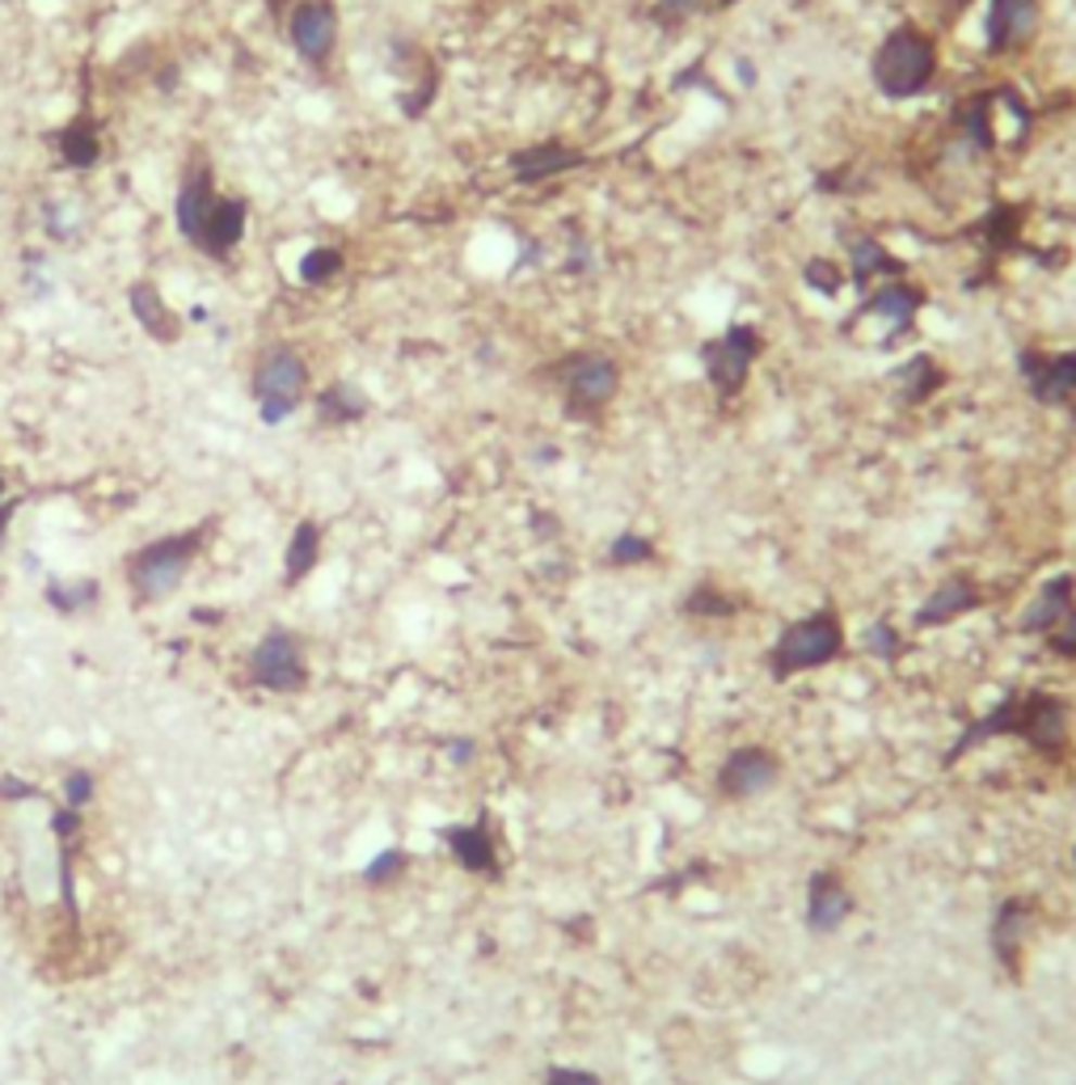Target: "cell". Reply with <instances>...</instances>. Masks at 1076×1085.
<instances>
[{"label": "cell", "mask_w": 1076, "mask_h": 1085, "mask_svg": "<svg viewBox=\"0 0 1076 1085\" xmlns=\"http://www.w3.org/2000/svg\"><path fill=\"white\" fill-rule=\"evenodd\" d=\"M207 541V524L187 528V533H169L161 541H149L127 558V583L140 600H165L178 583L187 579L191 562Z\"/></svg>", "instance_id": "3"}, {"label": "cell", "mask_w": 1076, "mask_h": 1085, "mask_svg": "<svg viewBox=\"0 0 1076 1085\" xmlns=\"http://www.w3.org/2000/svg\"><path fill=\"white\" fill-rule=\"evenodd\" d=\"M1022 376H1026L1030 397L1038 406H1064V401L1076 397V350H1064V355L1026 350L1022 355Z\"/></svg>", "instance_id": "12"}, {"label": "cell", "mask_w": 1076, "mask_h": 1085, "mask_svg": "<svg viewBox=\"0 0 1076 1085\" xmlns=\"http://www.w3.org/2000/svg\"><path fill=\"white\" fill-rule=\"evenodd\" d=\"M254 401H258V419L267 426L287 423L300 401H305L308 388V368L300 359V350L287 347V343H274L258 355V368H254Z\"/></svg>", "instance_id": "5"}, {"label": "cell", "mask_w": 1076, "mask_h": 1085, "mask_svg": "<svg viewBox=\"0 0 1076 1085\" xmlns=\"http://www.w3.org/2000/svg\"><path fill=\"white\" fill-rule=\"evenodd\" d=\"M245 220H249V203H245V199H220V203L212 207V216H207L198 241H194V250H203L207 258L225 263L232 250L241 245V237H245Z\"/></svg>", "instance_id": "18"}, {"label": "cell", "mask_w": 1076, "mask_h": 1085, "mask_svg": "<svg viewBox=\"0 0 1076 1085\" xmlns=\"http://www.w3.org/2000/svg\"><path fill=\"white\" fill-rule=\"evenodd\" d=\"M1038 0H992L988 4V51L1004 55V51H1022L1035 39L1038 30Z\"/></svg>", "instance_id": "14"}, {"label": "cell", "mask_w": 1076, "mask_h": 1085, "mask_svg": "<svg viewBox=\"0 0 1076 1085\" xmlns=\"http://www.w3.org/2000/svg\"><path fill=\"white\" fill-rule=\"evenodd\" d=\"M13 511H17V503H4V507H0V545H4V533H9V520H13Z\"/></svg>", "instance_id": "44"}, {"label": "cell", "mask_w": 1076, "mask_h": 1085, "mask_svg": "<svg viewBox=\"0 0 1076 1085\" xmlns=\"http://www.w3.org/2000/svg\"><path fill=\"white\" fill-rule=\"evenodd\" d=\"M582 161L587 156L578 153V149H571V144H562V140H540L533 149L511 156V178L524 182V187H537V182H549L558 174H571Z\"/></svg>", "instance_id": "16"}, {"label": "cell", "mask_w": 1076, "mask_h": 1085, "mask_svg": "<svg viewBox=\"0 0 1076 1085\" xmlns=\"http://www.w3.org/2000/svg\"><path fill=\"white\" fill-rule=\"evenodd\" d=\"M654 558V545L646 537H638V533H620L609 549V562L613 566H642V562H651Z\"/></svg>", "instance_id": "35"}, {"label": "cell", "mask_w": 1076, "mask_h": 1085, "mask_svg": "<svg viewBox=\"0 0 1076 1085\" xmlns=\"http://www.w3.org/2000/svg\"><path fill=\"white\" fill-rule=\"evenodd\" d=\"M1047 647H1051V655H1060V660H1076V609L1047 634Z\"/></svg>", "instance_id": "38"}, {"label": "cell", "mask_w": 1076, "mask_h": 1085, "mask_svg": "<svg viewBox=\"0 0 1076 1085\" xmlns=\"http://www.w3.org/2000/svg\"><path fill=\"white\" fill-rule=\"evenodd\" d=\"M64 799H68V807H73V812H80V807L93 799V774L73 769V774L64 777Z\"/></svg>", "instance_id": "39"}, {"label": "cell", "mask_w": 1076, "mask_h": 1085, "mask_svg": "<svg viewBox=\"0 0 1076 1085\" xmlns=\"http://www.w3.org/2000/svg\"><path fill=\"white\" fill-rule=\"evenodd\" d=\"M558 381H562V406L571 419H595L600 410H609V401L620 388V368L613 355L600 350H578L558 363Z\"/></svg>", "instance_id": "6"}, {"label": "cell", "mask_w": 1076, "mask_h": 1085, "mask_svg": "<svg viewBox=\"0 0 1076 1085\" xmlns=\"http://www.w3.org/2000/svg\"><path fill=\"white\" fill-rule=\"evenodd\" d=\"M959 131L975 149H997V89H979L959 106Z\"/></svg>", "instance_id": "25"}, {"label": "cell", "mask_w": 1076, "mask_h": 1085, "mask_svg": "<svg viewBox=\"0 0 1076 1085\" xmlns=\"http://www.w3.org/2000/svg\"><path fill=\"white\" fill-rule=\"evenodd\" d=\"M77 824H80V815L73 812V807H68V812H55V832H60V837H73Z\"/></svg>", "instance_id": "43"}, {"label": "cell", "mask_w": 1076, "mask_h": 1085, "mask_svg": "<svg viewBox=\"0 0 1076 1085\" xmlns=\"http://www.w3.org/2000/svg\"><path fill=\"white\" fill-rule=\"evenodd\" d=\"M486 824H490V819L444 828L448 850H452V857L461 861L469 875H499V850H495V837H490Z\"/></svg>", "instance_id": "19"}, {"label": "cell", "mask_w": 1076, "mask_h": 1085, "mask_svg": "<svg viewBox=\"0 0 1076 1085\" xmlns=\"http://www.w3.org/2000/svg\"><path fill=\"white\" fill-rule=\"evenodd\" d=\"M401 875H406V853H401V850L376 853V857L368 861V870H363V879H368L372 888H385V883L401 879Z\"/></svg>", "instance_id": "36"}, {"label": "cell", "mask_w": 1076, "mask_h": 1085, "mask_svg": "<svg viewBox=\"0 0 1076 1085\" xmlns=\"http://www.w3.org/2000/svg\"><path fill=\"white\" fill-rule=\"evenodd\" d=\"M0 794L4 799H30V786L17 781V777H0Z\"/></svg>", "instance_id": "42"}, {"label": "cell", "mask_w": 1076, "mask_h": 1085, "mask_svg": "<svg viewBox=\"0 0 1076 1085\" xmlns=\"http://www.w3.org/2000/svg\"><path fill=\"white\" fill-rule=\"evenodd\" d=\"M765 350V339L756 326H731L727 334L709 339L701 347V368H705V381L718 388V397H734L743 393L747 376H752V363L756 355Z\"/></svg>", "instance_id": "8"}, {"label": "cell", "mask_w": 1076, "mask_h": 1085, "mask_svg": "<svg viewBox=\"0 0 1076 1085\" xmlns=\"http://www.w3.org/2000/svg\"><path fill=\"white\" fill-rule=\"evenodd\" d=\"M807 283L815 292H836L841 288V271H836V263H823V258H810L807 263Z\"/></svg>", "instance_id": "40"}, {"label": "cell", "mask_w": 1076, "mask_h": 1085, "mask_svg": "<svg viewBox=\"0 0 1076 1085\" xmlns=\"http://www.w3.org/2000/svg\"><path fill=\"white\" fill-rule=\"evenodd\" d=\"M853 912V895L848 888L832 875V870H819L810 879V899H807V921L815 933H832L845 926V917Z\"/></svg>", "instance_id": "20"}, {"label": "cell", "mask_w": 1076, "mask_h": 1085, "mask_svg": "<svg viewBox=\"0 0 1076 1085\" xmlns=\"http://www.w3.org/2000/svg\"><path fill=\"white\" fill-rule=\"evenodd\" d=\"M1068 406H1073V426H1076V397H1073V401H1068Z\"/></svg>", "instance_id": "48"}, {"label": "cell", "mask_w": 1076, "mask_h": 1085, "mask_svg": "<svg viewBox=\"0 0 1076 1085\" xmlns=\"http://www.w3.org/2000/svg\"><path fill=\"white\" fill-rule=\"evenodd\" d=\"M722 4L727 0H654V22L667 26V30H676V26H684V22L701 17V13H714Z\"/></svg>", "instance_id": "31"}, {"label": "cell", "mask_w": 1076, "mask_h": 1085, "mask_svg": "<svg viewBox=\"0 0 1076 1085\" xmlns=\"http://www.w3.org/2000/svg\"><path fill=\"white\" fill-rule=\"evenodd\" d=\"M317 558H321V528L312 520H300L296 533H292V541H287V553H283V579H287V587L308 579L312 566H317Z\"/></svg>", "instance_id": "28"}, {"label": "cell", "mask_w": 1076, "mask_h": 1085, "mask_svg": "<svg viewBox=\"0 0 1076 1085\" xmlns=\"http://www.w3.org/2000/svg\"><path fill=\"white\" fill-rule=\"evenodd\" d=\"M841 651H845V625H841V617L832 609H819L810 617L794 621L777 638V647H772L769 655L772 680H790L798 672H815V667L836 660Z\"/></svg>", "instance_id": "4"}, {"label": "cell", "mask_w": 1076, "mask_h": 1085, "mask_svg": "<svg viewBox=\"0 0 1076 1085\" xmlns=\"http://www.w3.org/2000/svg\"><path fill=\"white\" fill-rule=\"evenodd\" d=\"M997 736H1017L1026 739L1030 748H1038V752L1055 756L1064 748V739H1068V705L1060 698H1051V693H1038V689H1030V693H1009L997 710H988L979 723H971L962 731V739L950 748L946 761L955 765L966 748Z\"/></svg>", "instance_id": "1"}, {"label": "cell", "mask_w": 1076, "mask_h": 1085, "mask_svg": "<svg viewBox=\"0 0 1076 1085\" xmlns=\"http://www.w3.org/2000/svg\"><path fill=\"white\" fill-rule=\"evenodd\" d=\"M448 752H452V761H469V752H473V743H469V739H461V743H452V748H448Z\"/></svg>", "instance_id": "45"}, {"label": "cell", "mask_w": 1076, "mask_h": 1085, "mask_svg": "<svg viewBox=\"0 0 1076 1085\" xmlns=\"http://www.w3.org/2000/svg\"><path fill=\"white\" fill-rule=\"evenodd\" d=\"M98 596H102V587L93 579L51 583V587H47V604H51L55 613H85V609L98 604Z\"/></svg>", "instance_id": "29"}, {"label": "cell", "mask_w": 1076, "mask_h": 1085, "mask_svg": "<svg viewBox=\"0 0 1076 1085\" xmlns=\"http://www.w3.org/2000/svg\"><path fill=\"white\" fill-rule=\"evenodd\" d=\"M1073 596H1076V583L1068 579V575L1042 583V591L1030 600V609L1022 613V634H1051V629L1076 609Z\"/></svg>", "instance_id": "21"}, {"label": "cell", "mask_w": 1076, "mask_h": 1085, "mask_svg": "<svg viewBox=\"0 0 1076 1085\" xmlns=\"http://www.w3.org/2000/svg\"><path fill=\"white\" fill-rule=\"evenodd\" d=\"M942 385H946V372H942V363H937L933 355H912V359L895 372V388H899V397H904L908 406L933 397Z\"/></svg>", "instance_id": "27"}, {"label": "cell", "mask_w": 1076, "mask_h": 1085, "mask_svg": "<svg viewBox=\"0 0 1076 1085\" xmlns=\"http://www.w3.org/2000/svg\"><path fill=\"white\" fill-rule=\"evenodd\" d=\"M545 1085H604L595 1073H582V1069H553Z\"/></svg>", "instance_id": "41"}, {"label": "cell", "mask_w": 1076, "mask_h": 1085, "mask_svg": "<svg viewBox=\"0 0 1076 1085\" xmlns=\"http://www.w3.org/2000/svg\"><path fill=\"white\" fill-rule=\"evenodd\" d=\"M684 613L689 617H731L734 613V600L727 591H718V587H709V583H701V587H692L689 600H684Z\"/></svg>", "instance_id": "33"}, {"label": "cell", "mask_w": 1076, "mask_h": 1085, "mask_svg": "<svg viewBox=\"0 0 1076 1085\" xmlns=\"http://www.w3.org/2000/svg\"><path fill=\"white\" fill-rule=\"evenodd\" d=\"M781 774V765H777V756H772L769 748H739L727 756V765L718 769V794L722 799H752V794H760V790H769L772 781Z\"/></svg>", "instance_id": "13"}, {"label": "cell", "mask_w": 1076, "mask_h": 1085, "mask_svg": "<svg viewBox=\"0 0 1076 1085\" xmlns=\"http://www.w3.org/2000/svg\"><path fill=\"white\" fill-rule=\"evenodd\" d=\"M372 410V397L363 393L359 385H350V381H338V385L321 388V397H317V419L321 423H359L363 414Z\"/></svg>", "instance_id": "26"}, {"label": "cell", "mask_w": 1076, "mask_h": 1085, "mask_svg": "<svg viewBox=\"0 0 1076 1085\" xmlns=\"http://www.w3.org/2000/svg\"><path fill=\"white\" fill-rule=\"evenodd\" d=\"M870 73L886 98H895V102L917 98L937 77V42L917 26H899L879 42Z\"/></svg>", "instance_id": "2"}, {"label": "cell", "mask_w": 1076, "mask_h": 1085, "mask_svg": "<svg viewBox=\"0 0 1076 1085\" xmlns=\"http://www.w3.org/2000/svg\"><path fill=\"white\" fill-rule=\"evenodd\" d=\"M287 35H292V47H296V55L305 60L308 68H325L330 55H334V42H338L334 0H300L292 22H287Z\"/></svg>", "instance_id": "10"}, {"label": "cell", "mask_w": 1076, "mask_h": 1085, "mask_svg": "<svg viewBox=\"0 0 1076 1085\" xmlns=\"http://www.w3.org/2000/svg\"><path fill=\"white\" fill-rule=\"evenodd\" d=\"M127 309L136 317V326L153 339V343H178L182 339V317L165 305V296L156 292V283L136 279L127 288Z\"/></svg>", "instance_id": "17"}, {"label": "cell", "mask_w": 1076, "mask_h": 1085, "mask_svg": "<svg viewBox=\"0 0 1076 1085\" xmlns=\"http://www.w3.org/2000/svg\"><path fill=\"white\" fill-rule=\"evenodd\" d=\"M921 305H924V292L899 283V279H891L886 288H879V292L866 296V305L857 309V317H853L848 326H853L870 347H886V343H895L899 334L912 330Z\"/></svg>", "instance_id": "7"}, {"label": "cell", "mask_w": 1076, "mask_h": 1085, "mask_svg": "<svg viewBox=\"0 0 1076 1085\" xmlns=\"http://www.w3.org/2000/svg\"><path fill=\"white\" fill-rule=\"evenodd\" d=\"M249 680L258 689H270V693H300L308 680V667L296 634L270 629L249 655Z\"/></svg>", "instance_id": "9"}, {"label": "cell", "mask_w": 1076, "mask_h": 1085, "mask_svg": "<svg viewBox=\"0 0 1076 1085\" xmlns=\"http://www.w3.org/2000/svg\"><path fill=\"white\" fill-rule=\"evenodd\" d=\"M950 4H955V9H966V4H971V0H950Z\"/></svg>", "instance_id": "47"}, {"label": "cell", "mask_w": 1076, "mask_h": 1085, "mask_svg": "<svg viewBox=\"0 0 1076 1085\" xmlns=\"http://www.w3.org/2000/svg\"><path fill=\"white\" fill-rule=\"evenodd\" d=\"M1030 921H1035V904L1022 899V895L1004 899L997 908V917H992V955L1013 980L1022 975V942L1030 933Z\"/></svg>", "instance_id": "15"}, {"label": "cell", "mask_w": 1076, "mask_h": 1085, "mask_svg": "<svg viewBox=\"0 0 1076 1085\" xmlns=\"http://www.w3.org/2000/svg\"><path fill=\"white\" fill-rule=\"evenodd\" d=\"M866 647H870V655H879V660H895V655L904 651L899 634H895L886 621H874V625L866 629Z\"/></svg>", "instance_id": "37"}, {"label": "cell", "mask_w": 1076, "mask_h": 1085, "mask_svg": "<svg viewBox=\"0 0 1076 1085\" xmlns=\"http://www.w3.org/2000/svg\"><path fill=\"white\" fill-rule=\"evenodd\" d=\"M220 203V194H216V174H212V165H207V156H194L191 165H187V174H182V187H178V199H174V216H178V229L187 241H198L203 233V225H207V216H212V207Z\"/></svg>", "instance_id": "11"}, {"label": "cell", "mask_w": 1076, "mask_h": 1085, "mask_svg": "<svg viewBox=\"0 0 1076 1085\" xmlns=\"http://www.w3.org/2000/svg\"><path fill=\"white\" fill-rule=\"evenodd\" d=\"M0 499H4V473H0Z\"/></svg>", "instance_id": "49"}, {"label": "cell", "mask_w": 1076, "mask_h": 1085, "mask_svg": "<svg viewBox=\"0 0 1076 1085\" xmlns=\"http://www.w3.org/2000/svg\"><path fill=\"white\" fill-rule=\"evenodd\" d=\"M435 89H439V68H435V64H426L423 73H419V80L401 93V111H406V118L426 115V106L435 102Z\"/></svg>", "instance_id": "34"}, {"label": "cell", "mask_w": 1076, "mask_h": 1085, "mask_svg": "<svg viewBox=\"0 0 1076 1085\" xmlns=\"http://www.w3.org/2000/svg\"><path fill=\"white\" fill-rule=\"evenodd\" d=\"M1017 229H1022V212H1017V207H997V212L979 225V237L1000 254V250H1009V245L1017 241Z\"/></svg>", "instance_id": "32"}, {"label": "cell", "mask_w": 1076, "mask_h": 1085, "mask_svg": "<svg viewBox=\"0 0 1076 1085\" xmlns=\"http://www.w3.org/2000/svg\"><path fill=\"white\" fill-rule=\"evenodd\" d=\"M848 250H853V283H857L861 292H866L879 275H883V279H899V275H904V263L886 250L879 237H853Z\"/></svg>", "instance_id": "24"}, {"label": "cell", "mask_w": 1076, "mask_h": 1085, "mask_svg": "<svg viewBox=\"0 0 1076 1085\" xmlns=\"http://www.w3.org/2000/svg\"><path fill=\"white\" fill-rule=\"evenodd\" d=\"M300 283L305 288H321V283H330L334 275H343V250H334V245H317V250H308L305 258H300Z\"/></svg>", "instance_id": "30"}, {"label": "cell", "mask_w": 1076, "mask_h": 1085, "mask_svg": "<svg viewBox=\"0 0 1076 1085\" xmlns=\"http://www.w3.org/2000/svg\"><path fill=\"white\" fill-rule=\"evenodd\" d=\"M979 604V591H975V583L966 579H946L928 600H924L921 609H917V625H946V621L962 617V613H971Z\"/></svg>", "instance_id": "23"}, {"label": "cell", "mask_w": 1076, "mask_h": 1085, "mask_svg": "<svg viewBox=\"0 0 1076 1085\" xmlns=\"http://www.w3.org/2000/svg\"><path fill=\"white\" fill-rule=\"evenodd\" d=\"M283 4H287V0H267V9H270V13H279V9H283Z\"/></svg>", "instance_id": "46"}, {"label": "cell", "mask_w": 1076, "mask_h": 1085, "mask_svg": "<svg viewBox=\"0 0 1076 1085\" xmlns=\"http://www.w3.org/2000/svg\"><path fill=\"white\" fill-rule=\"evenodd\" d=\"M55 149H60V165H64V169H93V165L102 161L98 123L89 115L68 118V123L55 131Z\"/></svg>", "instance_id": "22"}]
</instances>
